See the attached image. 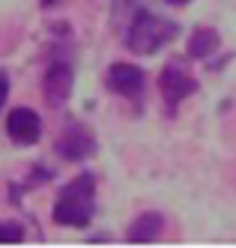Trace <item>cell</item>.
<instances>
[{
    "instance_id": "1",
    "label": "cell",
    "mask_w": 236,
    "mask_h": 248,
    "mask_svg": "<svg viewBox=\"0 0 236 248\" xmlns=\"http://www.w3.org/2000/svg\"><path fill=\"white\" fill-rule=\"evenodd\" d=\"M93 216H96V176L84 170L60 188L51 218L60 227H87Z\"/></svg>"
},
{
    "instance_id": "2",
    "label": "cell",
    "mask_w": 236,
    "mask_h": 248,
    "mask_svg": "<svg viewBox=\"0 0 236 248\" xmlns=\"http://www.w3.org/2000/svg\"><path fill=\"white\" fill-rule=\"evenodd\" d=\"M176 36H179V24L165 18V15H158V12H153V9H147V6H141L132 15L129 27H126V45H129V51H135L141 57L156 54L158 48L171 45Z\"/></svg>"
},
{
    "instance_id": "3",
    "label": "cell",
    "mask_w": 236,
    "mask_h": 248,
    "mask_svg": "<svg viewBox=\"0 0 236 248\" xmlns=\"http://www.w3.org/2000/svg\"><path fill=\"white\" fill-rule=\"evenodd\" d=\"M197 87H201L197 78L179 60H168L165 69H161V75H158V93H161V99H165L168 114H176L179 105H183L189 96L197 93Z\"/></svg>"
},
{
    "instance_id": "4",
    "label": "cell",
    "mask_w": 236,
    "mask_h": 248,
    "mask_svg": "<svg viewBox=\"0 0 236 248\" xmlns=\"http://www.w3.org/2000/svg\"><path fill=\"white\" fill-rule=\"evenodd\" d=\"M72 84H75V72H72V63L66 57H57L51 60L45 75H42V93H45V102L51 108H60V105L69 102L72 96Z\"/></svg>"
},
{
    "instance_id": "5",
    "label": "cell",
    "mask_w": 236,
    "mask_h": 248,
    "mask_svg": "<svg viewBox=\"0 0 236 248\" xmlns=\"http://www.w3.org/2000/svg\"><path fill=\"white\" fill-rule=\"evenodd\" d=\"M93 153H96L93 132H90L84 123H78V120L66 123V129L57 138V155L66 158V162H84V158H90Z\"/></svg>"
},
{
    "instance_id": "6",
    "label": "cell",
    "mask_w": 236,
    "mask_h": 248,
    "mask_svg": "<svg viewBox=\"0 0 236 248\" xmlns=\"http://www.w3.org/2000/svg\"><path fill=\"white\" fill-rule=\"evenodd\" d=\"M143 84H147L143 69H138L135 63H114L105 72V87L108 90L123 96V99H132V102L143 96Z\"/></svg>"
},
{
    "instance_id": "7",
    "label": "cell",
    "mask_w": 236,
    "mask_h": 248,
    "mask_svg": "<svg viewBox=\"0 0 236 248\" xmlns=\"http://www.w3.org/2000/svg\"><path fill=\"white\" fill-rule=\"evenodd\" d=\"M6 135L18 147H33L42 138V120L33 108H12L6 114Z\"/></svg>"
},
{
    "instance_id": "8",
    "label": "cell",
    "mask_w": 236,
    "mask_h": 248,
    "mask_svg": "<svg viewBox=\"0 0 236 248\" xmlns=\"http://www.w3.org/2000/svg\"><path fill=\"white\" fill-rule=\"evenodd\" d=\"M161 233H165V216H161V212H143V216H138L129 224V230H126V242H132V245H150Z\"/></svg>"
},
{
    "instance_id": "9",
    "label": "cell",
    "mask_w": 236,
    "mask_h": 248,
    "mask_svg": "<svg viewBox=\"0 0 236 248\" xmlns=\"http://www.w3.org/2000/svg\"><path fill=\"white\" fill-rule=\"evenodd\" d=\"M219 45H221V36L215 27H194V33L189 36V57L206 60L219 51Z\"/></svg>"
},
{
    "instance_id": "10",
    "label": "cell",
    "mask_w": 236,
    "mask_h": 248,
    "mask_svg": "<svg viewBox=\"0 0 236 248\" xmlns=\"http://www.w3.org/2000/svg\"><path fill=\"white\" fill-rule=\"evenodd\" d=\"M18 242H24V224L0 221V245H18Z\"/></svg>"
},
{
    "instance_id": "11",
    "label": "cell",
    "mask_w": 236,
    "mask_h": 248,
    "mask_svg": "<svg viewBox=\"0 0 236 248\" xmlns=\"http://www.w3.org/2000/svg\"><path fill=\"white\" fill-rule=\"evenodd\" d=\"M6 96H9V78H6V72H0V111H3Z\"/></svg>"
},
{
    "instance_id": "12",
    "label": "cell",
    "mask_w": 236,
    "mask_h": 248,
    "mask_svg": "<svg viewBox=\"0 0 236 248\" xmlns=\"http://www.w3.org/2000/svg\"><path fill=\"white\" fill-rule=\"evenodd\" d=\"M165 3H171V6H189L191 0H165Z\"/></svg>"
},
{
    "instance_id": "13",
    "label": "cell",
    "mask_w": 236,
    "mask_h": 248,
    "mask_svg": "<svg viewBox=\"0 0 236 248\" xmlns=\"http://www.w3.org/2000/svg\"><path fill=\"white\" fill-rule=\"evenodd\" d=\"M57 3H60V0H42V6H45V9H48V6H57Z\"/></svg>"
}]
</instances>
